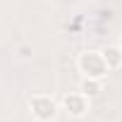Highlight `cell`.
<instances>
[{"instance_id": "cell-4", "label": "cell", "mask_w": 122, "mask_h": 122, "mask_svg": "<svg viewBox=\"0 0 122 122\" xmlns=\"http://www.w3.org/2000/svg\"><path fill=\"white\" fill-rule=\"evenodd\" d=\"M103 53V60H105V65L110 67V70H117L120 65H122V48L120 46H108L105 50H101Z\"/></svg>"}, {"instance_id": "cell-5", "label": "cell", "mask_w": 122, "mask_h": 122, "mask_svg": "<svg viewBox=\"0 0 122 122\" xmlns=\"http://www.w3.org/2000/svg\"><path fill=\"white\" fill-rule=\"evenodd\" d=\"M79 91H81V93H86L89 98H93V96H98V93L103 91V84H101V79H93V77H84V81H81Z\"/></svg>"}, {"instance_id": "cell-2", "label": "cell", "mask_w": 122, "mask_h": 122, "mask_svg": "<svg viewBox=\"0 0 122 122\" xmlns=\"http://www.w3.org/2000/svg\"><path fill=\"white\" fill-rule=\"evenodd\" d=\"M29 108H31V112H34V117H36L38 122H50V120L55 117V112H57V103H55L50 96H46V93L34 96V98L29 101Z\"/></svg>"}, {"instance_id": "cell-6", "label": "cell", "mask_w": 122, "mask_h": 122, "mask_svg": "<svg viewBox=\"0 0 122 122\" xmlns=\"http://www.w3.org/2000/svg\"><path fill=\"white\" fill-rule=\"evenodd\" d=\"M120 122H122V115H120Z\"/></svg>"}, {"instance_id": "cell-1", "label": "cell", "mask_w": 122, "mask_h": 122, "mask_svg": "<svg viewBox=\"0 0 122 122\" xmlns=\"http://www.w3.org/2000/svg\"><path fill=\"white\" fill-rule=\"evenodd\" d=\"M79 70L84 72V77H93V79H103L110 72V67L103 60V53H96V50L79 55Z\"/></svg>"}, {"instance_id": "cell-3", "label": "cell", "mask_w": 122, "mask_h": 122, "mask_svg": "<svg viewBox=\"0 0 122 122\" xmlns=\"http://www.w3.org/2000/svg\"><path fill=\"white\" fill-rule=\"evenodd\" d=\"M89 96L86 93H67L65 98H62V105H65V110L72 115V117H84L86 112H89Z\"/></svg>"}]
</instances>
